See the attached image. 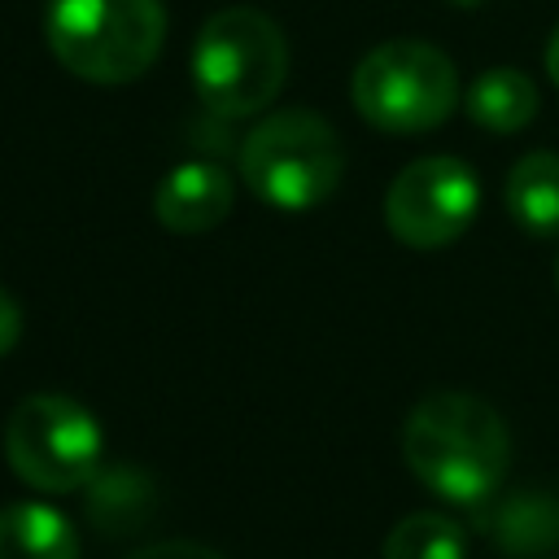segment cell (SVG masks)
I'll list each match as a JSON object with an SVG mask.
<instances>
[{
    "instance_id": "obj_10",
    "label": "cell",
    "mask_w": 559,
    "mask_h": 559,
    "mask_svg": "<svg viewBox=\"0 0 559 559\" xmlns=\"http://www.w3.org/2000/svg\"><path fill=\"white\" fill-rule=\"evenodd\" d=\"M507 214L528 236H559V153L537 148L515 157L502 188Z\"/></svg>"
},
{
    "instance_id": "obj_11",
    "label": "cell",
    "mask_w": 559,
    "mask_h": 559,
    "mask_svg": "<svg viewBox=\"0 0 559 559\" xmlns=\"http://www.w3.org/2000/svg\"><path fill=\"white\" fill-rule=\"evenodd\" d=\"M0 559H79V533L48 502H9L0 507Z\"/></svg>"
},
{
    "instance_id": "obj_18",
    "label": "cell",
    "mask_w": 559,
    "mask_h": 559,
    "mask_svg": "<svg viewBox=\"0 0 559 559\" xmlns=\"http://www.w3.org/2000/svg\"><path fill=\"white\" fill-rule=\"evenodd\" d=\"M555 284H559V262H555Z\"/></svg>"
},
{
    "instance_id": "obj_15",
    "label": "cell",
    "mask_w": 559,
    "mask_h": 559,
    "mask_svg": "<svg viewBox=\"0 0 559 559\" xmlns=\"http://www.w3.org/2000/svg\"><path fill=\"white\" fill-rule=\"evenodd\" d=\"M17 336H22V306H17L13 293L0 284V358L17 345Z\"/></svg>"
},
{
    "instance_id": "obj_7",
    "label": "cell",
    "mask_w": 559,
    "mask_h": 559,
    "mask_svg": "<svg viewBox=\"0 0 559 559\" xmlns=\"http://www.w3.org/2000/svg\"><path fill=\"white\" fill-rule=\"evenodd\" d=\"M480 205V183L459 157H415L384 192V223L411 249H441L459 240Z\"/></svg>"
},
{
    "instance_id": "obj_6",
    "label": "cell",
    "mask_w": 559,
    "mask_h": 559,
    "mask_svg": "<svg viewBox=\"0 0 559 559\" xmlns=\"http://www.w3.org/2000/svg\"><path fill=\"white\" fill-rule=\"evenodd\" d=\"M4 459L39 493H74L96 480L100 424L66 393H31L4 424Z\"/></svg>"
},
{
    "instance_id": "obj_5",
    "label": "cell",
    "mask_w": 559,
    "mask_h": 559,
    "mask_svg": "<svg viewBox=\"0 0 559 559\" xmlns=\"http://www.w3.org/2000/svg\"><path fill=\"white\" fill-rule=\"evenodd\" d=\"M354 109L389 135H419L441 127L459 105L454 61L424 39L376 44L349 79Z\"/></svg>"
},
{
    "instance_id": "obj_2",
    "label": "cell",
    "mask_w": 559,
    "mask_h": 559,
    "mask_svg": "<svg viewBox=\"0 0 559 559\" xmlns=\"http://www.w3.org/2000/svg\"><path fill=\"white\" fill-rule=\"evenodd\" d=\"M188 70L210 114L249 118L280 96L288 79V44L262 9L231 4L201 22Z\"/></svg>"
},
{
    "instance_id": "obj_17",
    "label": "cell",
    "mask_w": 559,
    "mask_h": 559,
    "mask_svg": "<svg viewBox=\"0 0 559 559\" xmlns=\"http://www.w3.org/2000/svg\"><path fill=\"white\" fill-rule=\"evenodd\" d=\"M454 4H463V9H467V4H480V0H454Z\"/></svg>"
},
{
    "instance_id": "obj_14",
    "label": "cell",
    "mask_w": 559,
    "mask_h": 559,
    "mask_svg": "<svg viewBox=\"0 0 559 559\" xmlns=\"http://www.w3.org/2000/svg\"><path fill=\"white\" fill-rule=\"evenodd\" d=\"M127 559H223V555L201 542H153V546L131 550Z\"/></svg>"
},
{
    "instance_id": "obj_4",
    "label": "cell",
    "mask_w": 559,
    "mask_h": 559,
    "mask_svg": "<svg viewBox=\"0 0 559 559\" xmlns=\"http://www.w3.org/2000/svg\"><path fill=\"white\" fill-rule=\"evenodd\" d=\"M345 170L341 135L314 109L266 114L240 144V179L275 210L323 205Z\"/></svg>"
},
{
    "instance_id": "obj_16",
    "label": "cell",
    "mask_w": 559,
    "mask_h": 559,
    "mask_svg": "<svg viewBox=\"0 0 559 559\" xmlns=\"http://www.w3.org/2000/svg\"><path fill=\"white\" fill-rule=\"evenodd\" d=\"M546 74H550V83L559 87V26H555V35H550V48H546Z\"/></svg>"
},
{
    "instance_id": "obj_8",
    "label": "cell",
    "mask_w": 559,
    "mask_h": 559,
    "mask_svg": "<svg viewBox=\"0 0 559 559\" xmlns=\"http://www.w3.org/2000/svg\"><path fill=\"white\" fill-rule=\"evenodd\" d=\"M153 214L166 231H210L231 214V175L214 162H179L153 192Z\"/></svg>"
},
{
    "instance_id": "obj_9",
    "label": "cell",
    "mask_w": 559,
    "mask_h": 559,
    "mask_svg": "<svg viewBox=\"0 0 559 559\" xmlns=\"http://www.w3.org/2000/svg\"><path fill=\"white\" fill-rule=\"evenodd\" d=\"M489 537L511 559H542L559 550V493H511L489 520Z\"/></svg>"
},
{
    "instance_id": "obj_3",
    "label": "cell",
    "mask_w": 559,
    "mask_h": 559,
    "mask_svg": "<svg viewBox=\"0 0 559 559\" xmlns=\"http://www.w3.org/2000/svg\"><path fill=\"white\" fill-rule=\"evenodd\" d=\"M44 39L70 74L114 87L157 61L166 9L162 0H48Z\"/></svg>"
},
{
    "instance_id": "obj_12",
    "label": "cell",
    "mask_w": 559,
    "mask_h": 559,
    "mask_svg": "<svg viewBox=\"0 0 559 559\" xmlns=\"http://www.w3.org/2000/svg\"><path fill=\"white\" fill-rule=\"evenodd\" d=\"M463 105H467V118H472L476 127H485V131H493V135H515V131H524V127L533 122V114H537V87H533V79H528L524 70L498 66V70H485V74L467 87Z\"/></svg>"
},
{
    "instance_id": "obj_1",
    "label": "cell",
    "mask_w": 559,
    "mask_h": 559,
    "mask_svg": "<svg viewBox=\"0 0 559 559\" xmlns=\"http://www.w3.org/2000/svg\"><path fill=\"white\" fill-rule=\"evenodd\" d=\"M402 459L424 489L454 507H485L511 463L502 415L472 393H428L402 424Z\"/></svg>"
},
{
    "instance_id": "obj_13",
    "label": "cell",
    "mask_w": 559,
    "mask_h": 559,
    "mask_svg": "<svg viewBox=\"0 0 559 559\" xmlns=\"http://www.w3.org/2000/svg\"><path fill=\"white\" fill-rule=\"evenodd\" d=\"M384 559H467V537L450 515L415 511L384 537Z\"/></svg>"
}]
</instances>
